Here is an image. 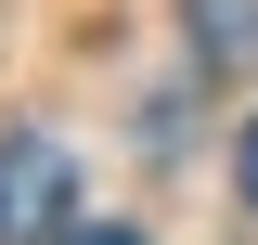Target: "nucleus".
Returning <instances> with one entry per match:
<instances>
[{"instance_id":"4","label":"nucleus","mask_w":258,"mask_h":245,"mask_svg":"<svg viewBox=\"0 0 258 245\" xmlns=\"http://www.w3.org/2000/svg\"><path fill=\"white\" fill-rule=\"evenodd\" d=\"M232 181H245V207H258V129H245V142H232Z\"/></svg>"},{"instance_id":"2","label":"nucleus","mask_w":258,"mask_h":245,"mask_svg":"<svg viewBox=\"0 0 258 245\" xmlns=\"http://www.w3.org/2000/svg\"><path fill=\"white\" fill-rule=\"evenodd\" d=\"M194 13V65H245L258 52V0H181Z\"/></svg>"},{"instance_id":"3","label":"nucleus","mask_w":258,"mask_h":245,"mask_svg":"<svg viewBox=\"0 0 258 245\" xmlns=\"http://www.w3.org/2000/svg\"><path fill=\"white\" fill-rule=\"evenodd\" d=\"M52 245H142V232H129V219H64Z\"/></svg>"},{"instance_id":"1","label":"nucleus","mask_w":258,"mask_h":245,"mask_svg":"<svg viewBox=\"0 0 258 245\" xmlns=\"http://www.w3.org/2000/svg\"><path fill=\"white\" fill-rule=\"evenodd\" d=\"M78 219V168L52 129H0V245H52Z\"/></svg>"}]
</instances>
